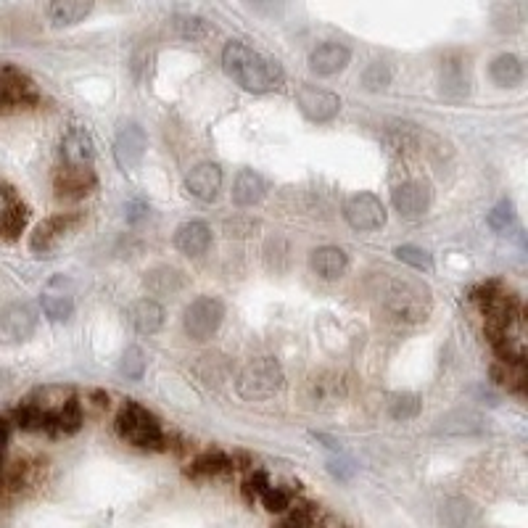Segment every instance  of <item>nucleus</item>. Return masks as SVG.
I'll return each instance as SVG.
<instances>
[{
	"mask_svg": "<svg viewBox=\"0 0 528 528\" xmlns=\"http://www.w3.org/2000/svg\"><path fill=\"white\" fill-rule=\"evenodd\" d=\"M59 198H82L96 188V172L88 164H64L53 180Z\"/></svg>",
	"mask_w": 528,
	"mask_h": 528,
	"instance_id": "f8f14e48",
	"label": "nucleus"
},
{
	"mask_svg": "<svg viewBox=\"0 0 528 528\" xmlns=\"http://www.w3.org/2000/svg\"><path fill=\"white\" fill-rule=\"evenodd\" d=\"M489 77L494 80V85L499 88H518L526 77V69H523V61L513 53H502L497 59L489 64Z\"/></svg>",
	"mask_w": 528,
	"mask_h": 528,
	"instance_id": "aec40b11",
	"label": "nucleus"
},
{
	"mask_svg": "<svg viewBox=\"0 0 528 528\" xmlns=\"http://www.w3.org/2000/svg\"><path fill=\"white\" fill-rule=\"evenodd\" d=\"M77 225H80V214H53L51 220L40 222L35 228V233H32V251H35V254L53 251Z\"/></svg>",
	"mask_w": 528,
	"mask_h": 528,
	"instance_id": "9b49d317",
	"label": "nucleus"
},
{
	"mask_svg": "<svg viewBox=\"0 0 528 528\" xmlns=\"http://www.w3.org/2000/svg\"><path fill=\"white\" fill-rule=\"evenodd\" d=\"M494 381L510 391H523V386H526V365L523 362H499L494 367Z\"/></svg>",
	"mask_w": 528,
	"mask_h": 528,
	"instance_id": "cd10ccee",
	"label": "nucleus"
},
{
	"mask_svg": "<svg viewBox=\"0 0 528 528\" xmlns=\"http://www.w3.org/2000/svg\"><path fill=\"white\" fill-rule=\"evenodd\" d=\"M344 220L360 233H373L386 225V206L373 193H354L346 198Z\"/></svg>",
	"mask_w": 528,
	"mask_h": 528,
	"instance_id": "423d86ee",
	"label": "nucleus"
},
{
	"mask_svg": "<svg viewBox=\"0 0 528 528\" xmlns=\"http://www.w3.org/2000/svg\"><path fill=\"white\" fill-rule=\"evenodd\" d=\"M185 188L191 191V196L201 198V201H214L222 188V169L212 162L196 164L185 175Z\"/></svg>",
	"mask_w": 528,
	"mask_h": 528,
	"instance_id": "f3484780",
	"label": "nucleus"
},
{
	"mask_svg": "<svg viewBox=\"0 0 528 528\" xmlns=\"http://www.w3.org/2000/svg\"><path fill=\"white\" fill-rule=\"evenodd\" d=\"M431 185L420 183V180H410V183H402L399 188H394V209L407 220H415L420 214L428 212V206H431Z\"/></svg>",
	"mask_w": 528,
	"mask_h": 528,
	"instance_id": "ddd939ff",
	"label": "nucleus"
},
{
	"mask_svg": "<svg viewBox=\"0 0 528 528\" xmlns=\"http://www.w3.org/2000/svg\"><path fill=\"white\" fill-rule=\"evenodd\" d=\"M352 61V51L341 43H323L317 45L312 56H309V69L320 77H333V74L344 72Z\"/></svg>",
	"mask_w": 528,
	"mask_h": 528,
	"instance_id": "dca6fc26",
	"label": "nucleus"
},
{
	"mask_svg": "<svg viewBox=\"0 0 528 528\" xmlns=\"http://www.w3.org/2000/svg\"><path fill=\"white\" fill-rule=\"evenodd\" d=\"M267 193V183L259 172H251V169H243L241 175L235 177L233 183V204L238 206H254L259 204Z\"/></svg>",
	"mask_w": 528,
	"mask_h": 528,
	"instance_id": "4be33fe9",
	"label": "nucleus"
},
{
	"mask_svg": "<svg viewBox=\"0 0 528 528\" xmlns=\"http://www.w3.org/2000/svg\"><path fill=\"white\" fill-rule=\"evenodd\" d=\"M468 69L460 59H449L441 66V93L447 98H465L468 96Z\"/></svg>",
	"mask_w": 528,
	"mask_h": 528,
	"instance_id": "393cba45",
	"label": "nucleus"
},
{
	"mask_svg": "<svg viewBox=\"0 0 528 528\" xmlns=\"http://www.w3.org/2000/svg\"><path fill=\"white\" fill-rule=\"evenodd\" d=\"M222 320H225V304L214 296H198L185 309L183 328L193 341H209L217 336Z\"/></svg>",
	"mask_w": 528,
	"mask_h": 528,
	"instance_id": "39448f33",
	"label": "nucleus"
},
{
	"mask_svg": "<svg viewBox=\"0 0 528 528\" xmlns=\"http://www.w3.org/2000/svg\"><path fill=\"white\" fill-rule=\"evenodd\" d=\"M286 386V375H283V367L275 360H251L249 365L241 367V373L235 378V391L241 399L246 402H264V399H272L278 396Z\"/></svg>",
	"mask_w": 528,
	"mask_h": 528,
	"instance_id": "7ed1b4c3",
	"label": "nucleus"
},
{
	"mask_svg": "<svg viewBox=\"0 0 528 528\" xmlns=\"http://www.w3.org/2000/svg\"><path fill=\"white\" fill-rule=\"evenodd\" d=\"M309 264H312V270L325 280H336L341 278L349 267V257H346V251H341L338 246H320V249L312 251V257H309Z\"/></svg>",
	"mask_w": 528,
	"mask_h": 528,
	"instance_id": "6ab92c4d",
	"label": "nucleus"
},
{
	"mask_svg": "<svg viewBox=\"0 0 528 528\" xmlns=\"http://www.w3.org/2000/svg\"><path fill=\"white\" fill-rule=\"evenodd\" d=\"M396 259L404 264H410V267H415V270L428 272L433 267L431 254L420 249V246H399V249H396Z\"/></svg>",
	"mask_w": 528,
	"mask_h": 528,
	"instance_id": "473e14b6",
	"label": "nucleus"
},
{
	"mask_svg": "<svg viewBox=\"0 0 528 528\" xmlns=\"http://www.w3.org/2000/svg\"><path fill=\"white\" fill-rule=\"evenodd\" d=\"M119 373L125 375L127 381H140L146 375V354L140 352L138 346H130L119 360Z\"/></svg>",
	"mask_w": 528,
	"mask_h": 528,
	"instance_id": "7c9ffc66",
	"label": "nucleus"
},
{
	"mask_svg": "<svg viewBox=\"0 0 528 528\" xmlns=\"http://www.w3.org/2000/svg\"><path fill=\"white\" fill-rule=\"evenodd\" d=\"M296 103H299L301 114L312 122H330L341 111V98L336 93L325 88H312V85H304L296 93Z\"/></svg>",
	"mask_w": 528,
	"mask_h": 528,
	"instance_id": "9d476101",
	"label": "nucleus"
},
{
	"mask_svg": "<svg viewBox=\"0 0 528 528\" xmlns=\"http://www.w3.org/2000/svg\"><path fill=\"white\" fill-rule=\"evenodd\" d=\"M175 246L185 257H201L212 246V230L204 222H185L175 233Z\"/></svg>",
	"mask_w": 528,
	"mask_h": 528,
	"instance_id": "a211bd4d",
	"label": "nucleus"
},
{
	"mask_svg": "<svg viewBox=\"0 0 528 528\" xmlns=\"http://www.w3.org/2000/svg\"><path fill=\"white\" fill-rule=\"evenodd\" d=\"M8 423L6 418H0V473H3V457H6V447H8Z\"/></svg>",
	"mask_w": 528,
	"mask_h": 528,
	"instance_id": "e433bc0d",
	"label": "nucleus"
},
{
	"mask_svg": "<svg viewBox=\"0 0 528 528\" xmlns=\"http://www.w3.org/2000/svg\"><path fill=\"white\" fill-rule=\"evenodd\" d=\"M43 312L51 323H66L74 312V299L69 291V280L56 275L48 280V286L43 291Z\"/></svg>",
	"mask_w": 528,
	"mask_h": 528,
	"instance_id": "4468645a",
	"label": "nucleus"
},
{
	"mask_svg": "<svg viewBox=\"0 0 528 528\" xmlns=\"http://www.w3.org/2000/svg\"><path fill=\"white\" fill-rule=\"evenodd\" d=\"M37 103V88L22 69L0 64V111L24 109Z\"/></svg>",
	"mask_w": 528,
	"mask_h": 528,
	"instance_id": "6e6552de",
	"label": "nucleus"
},
{
	"mask_svg": "<svg viewBox=\"0 0 528 528\" xmlns=\"http://www.w3.org/2000/svg\"><path fill=\"white\" fill-rule=\"evenodd\" d=\"M130 320H132V328L138 330V333L151 336V333H156V330L164 325L162 304H159V301H151V299L138 301V304L130 309Z\"/></svg>",
	"mask_w": 528,
	"mask_h": 528,
	"instance_id": "5701e85b",
	"label": "nucleus"
},
{
	"mask_svg": "<svg viewBox=\"0 0 528 528\" xmlns=\"http://www.w3.org/2000/svg\"><path fill=\"white\" fill-rule=\"evenodd\" d=\"M251 8H257V11H267V8H272V3L275 0H246Z\"/></svg>",
	"mask_w": 528,
	"mask_h": 528,
	"instance_id": "4c0bfd02",
	"label": "nucleus"
},
{
	"mask_svg": "<svg viewBox=\"0 0 528 528\" xmlns=\"http://www.w3.org/2000/svg\"><path fill=\"white\" fill-rule=\"evenodd\" d=\"M35 328L37 312L24 301H16L0 312V344L3 346L27 344L35 336Z\"/></svg>",
	"mask_w": 528,
	"mask_h": 528,
	"instance_id": "0eeeda50",
	"label": "nucleus"
},
{
	"mask_svg": "<svg viewBox=\"0 0 528 528\" xmlns=\"http://www.w3.org/2000/svg\"><path fill=\"white\" fill-rule=\"evenodd\" d=\"M513 222H515V209L507 198L505 201H499L492 212H489V225H492L494 230H507Z\"/></svg>",
	"mask_w": 528,
	"mask_h": 528,
	"instance_id": "c9c22d12",
	"label": "nucleus"
},
{
	"mask_svg": "<svg viewBox=\"0 0 528 528\" xmlns=\"http://www.w3.org/2000/svg\"><path fill=\"white\" fill-rule=\"evenodd\" d=\"M61 154H64L66 164H90L93 162V140L85 130H72L66 132L64 140H61Z\"/></svg>",
	"mask_w": 528,
	"mask_h": 528,
	"instance_id": "b1692460",
	"label": "nucleus"
},
{
	"mask_svg": "<svg viewBox=\"0 0 528 528\" xmlns=\"http://www.w3.org/2000/svg\"><path fill=\"white\" fill-rule=\"evenodd\" d=\"M172 24H175L177 35L185 37V40H193V43L214 35L212 24L206 22V19H201V16H177Z\"/></svg>",
	"mask_w": 528,
	"mask_h": 528,
	"instance_id": "c85d7f7f",
	"label": "nucleus"
},
{
	"mask_svg": "<svg viewBox=\"0 0 528 528\" xmlns=\"http://www.w3.org/2000/svg\"><path fill=\"white\" fill-rule=\"evenodd\" d=\"M383 304L389 309V315L396 323L418 325L428 320L433 309V294L431 288L420 280L410 278H394L383 294Z\"/></svg>",
	"mask_w": 528,
	"mask_h": 528,
	"instance_id": "f03ea898",
	"label": "nucleus"
},
{
	"mask_svg": "<svg viewBox=\"0 0 528 528\" xmlns=\"http://www.w3.org/2000/svg\"><path fill=\"white\" fill-rule=\"evenodd\" d=\"M96 0H51L48 16L56 27H74L93 11Z\"/></svg>",
	"mask_w": 528,
	"mask_h": 528,
	"instance_id": "412c9836",
	"label": "nucleus"
},
{
	"mask_svg": "<svg viewBox=\"0 0 528 528\" xmlns=\"http://www.w3.org/2000/svg\"><path fill=\"white\" fill-rule=\"evenodd\" d=\"M117 428L122 433V439L135 444L138 449H162L164 433L162 426L156 423V418L148 410H143L140 404L127 402L117 415Z\"/></svg>",
	"mask_w": 528,
	"mask_h": 528,
	"instance_id": "20e7f679",
	"label": "nucleus"
},
{
	"mask_svg": "<svg viewBox=\"0 0 528 528\" xmlns=\"http://www.w3.org/2000/svg\"><path fill=\"white\" fill-rule=\"evenodd\" d=\"M222 66L249 93H272L283 85V66L246 43L230 40L222 51Z\"/></svg>",
	"mask_w": 528,
	"mask_h": 528,
	"instance_id": "f257e3e1",
	"label": "nucleus"
},
{
	"mask_svg": "<svg viewBox=\"0 0 528 528\" xmlns=\"http://www.w3.org/2000/svg\"><path fill=\"white\" fill-rule=\"evenodd\" d=\"M441 428L447 433H476L481 431V415L476 412H455V415H449Z\"/></svg>",
	"mask_w": 528,
	"mask_h": 528,
	"instance_id": "2f4dec72",
	"label": "nucleus"
},
{
	"mask_svg": "<svg viewBox=\"0 0 528 528\" xmlns=\"http://www.w3.org/2000/svg\"><path fill=\"white\" fill-rule=\"evenodd\" d=\"M148 148V138L146 130L135 122H127L122 130H119L117 140H114V162L122 172H132V169H138L140 162H143V156H146Z\"/></svg>",
	"mask_w": 528,
	"mask_h": 528,
	"instance_id": "1a4fd4ad",
	"label": "nucleus"
},
{
	"mask_svg": "<svg viewBox=\"0 0 528 528\" xmlns=\"http://www.w3.org/2000/svg\"><path fill=\"white\" fill-rule=\"evenodd\" d=\"M391 82V69L386 64H381V61H375V64H370L365 69V74H362V85H365L367 90H383L386 85Z\"/></svg>",
	"mask_w": 528,
	"mask_h": 528,
	"instance_id": "f704fd0d",
	"label": "nucleus"
},
{
	"mask_svg": "<svg viewBox=\"0 0 528 528\" xmlns=\"http://www.w3.org/2000/svg\"><path fill=\"white\" fill-rule=\"evenodd\" d=\"M262 505L270 510V513H286L288 507H291V492L288 489H280V486H267L262 494Z\"/></svg>",
	"mask_w": 528,
	"mask_h": 528,
	"instance_id": "72a5a7b5",
	"label": "nucleus"
},
{
	"mask_svg": "<svg viewBox=\"0 0 528 528\" xmlns=\"http://www.w3.org/2000/svg\"><path fill=\"white\" fill-rule=\"evenodd\" d=\"M420 407H423V402H420V396L418 394H410V391L394 394V396H391V402H389V412H391V418H394V420L418 418Z\"/></svg>",
	"mask_w": 528,
	"mask_h": 528,
	"instance_id": "c756f323",
	"label": "nucleus"
},
{
	"mask_svg": "<svg viewBox=\"0 0 528 528\" xmlns=\"http://www.w3.org/2000/svg\"><path fill=\"white\" fill-rule=\"evenodd\" d=\"M27 225V209L8 185L0 183V238L14 241Z\"/></svg>",
	"mask_w": 528,
	"mask_h": 528,
	"instance_id": "2eb2a0df",
	"label": "nucleus"
},
{
	"mask_svg": "<svg viewBox=\"0 0 528 528\" xmlns=\"http://www.w3.org/2000/svg\"><path fill=\"white\" fill-rule=\"evenodd\" d=\"M80 426H82V407L77 404V399H69V402H64L59 410L53 412L51 426L48 428H56V431L61 433H74L80 431Z\"/></svg>",
	"mask_w": 528,
	"mask_h": 528,
	"instance_id": "bb28decb",
	"label": "nucleus"
},
{
	"mask_svg": "<svg viewBox=\"0 0 528 528\" xmlns=\"http://www.w3.org/2000/svg\"><path fill=\"white\" fill-rule=\"evenodd\" d=\"M233 468V460H230L225 452H206V455H198L196 460L188 465V476L191 478H214L228 473Z\"/></svg>",
	"mask_w": 528,
	"mask_h": 528,
	"instance_id": "a878e982",
	"label": "nucleus"
}]
</instances>
